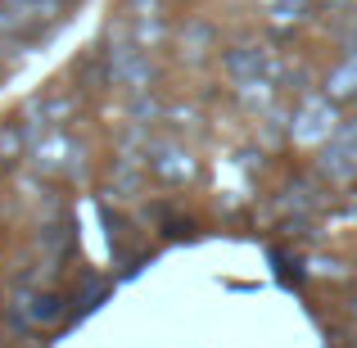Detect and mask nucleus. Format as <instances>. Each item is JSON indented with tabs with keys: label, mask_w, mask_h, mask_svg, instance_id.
Listing matches in <instances>:
<instances>
[{
	"label": "nucleus",
	"mask_w": 357,
	"mask_h": 348,
	"mask_svg": "<svg viewBox=\"0 0 357 348\" xmlns=\"http://www.w3.org/2000/svg\"><path fill=\"white\" fill-rule=\"evenodd\" d=\"M73 114H77V96H68V91H63V96H45V100H36L32 105V118L41 122V127H59V122H68ZM32 122V127H36ZM27 127V131H32Z\"/></svg>",
	"instance_id": "obj_6"
},
{
	"label": "nucleus",
	"mask_w": 357,
	"mask_h": 348,
	"mask_svg": "<svg viewBox=\"0 0 357 348\" xmlns=\"http://www.w3.org/2000/svg\"><path fill=\"white\" fill-rule=\"evenodd\" d=\"M145 158H149V172L163 176V181H172V186L185 181V176L195 172V167H190V154H185V149H176V145H149Z\"/></svg>",
	"instance_id": "obj_5"
},
{
	"label": "nucleus",
	"mask_w": 357,
	"mask_h": 348,
	"mask_svg": "<svg viewBox=\"0 0 357 348\" xmlns=\"http://www.w3.org/2000/svg\"><path fill=\"white\" fill-rule=\"evenodd\" d=\"M262 9H267L271 18H294L298 9H303V0H262Z\"/></svg>",
	"instance_id": "obj_9"
},
{
	"label": "nucleus",
	"mask_w": 357,
	"mask_h": 348,
	"mask_svg": "<svg viewBox=\"0 0 357 348\" xmlns=\"http://www.w3.org/2000/svg\"><path fill=\"white\" fill-rule=\"evenodd\" d=\"M227 68H231V77L240 82H249V77H258V68H262V54L253 50V45H236V50H227Z\"/></svg>",
	"instance_id": "obj_7"
},
{
	"label": "nucleus",
	"mask_w": 357,
	"mask_h": 348,
	"mask_svg": "<svg viewBox=\"0 0 357 348\" xmlns=\"http://www.w3.org/2000/svg\"><path fill=\"white\" fill-rule=\"evenodd\" d=\"M0 45H5V41H0Z\"/></svg>",
	"instance_id": "obj_10"
},
{
	"label": "nucleus",
	"mask_w": 357,
	"mask_h": 348,
	"mask_svg": "<svg viewBox=\"0 0 357 348\" xmlns=\"http://www.w3.org/2000/svg\"><path fill=\"white\" fill-rule=\"evenodd\" d=\"M27 158H32V167L41 176H82L86 172V145H82L73 131H45V136H32Z\"/></svg>",
	"instance_id": "obj_2"
},
{
	"label": "nucleus",
	"mask_w": 357,
	"mask_h": 348,
	"mask_svg": "<svg viewBox=\"0 0 357 348\" xmlns=\"http://www.w3.org/2000/svg\"><path fill=\"white\" fill-rule=\"evenodd\" d=\"M27 145H32V131L27 127H0V163H18V158L27 154Z\"/></svg>",
	"instance_id": "obj_8"
},
{
	"label": "nucleus",
	"mask_w": 357,
	"mask_h": 348,
	"mask_svg": "<svg viewBox=\"0 0 357 348\" xmlns=\"http://www.w3.org/2000/svg\"><path fill=\"white\" fill-rule=\"evenodd\" d=\"M105 82L127 96H140L154 82V59H149L145 45H136L131 36H114L105 50Z\"/></svg>",
	"instance_id": "obj_1"
},
{
	"label": "nucleus",
	"mask_w": 357,
	"mask_h": 348,
	"mask_svg": "<svg viewBox=\"0 0 357 348\" xmlns=\"http://www.w3.org/2000/svg\"><path fill=\"white\" fill-rule=\"evenodd\" d=\"M63 0H0V41H32L41 23L59 18Z\"/></svg>",
	"instance_id": "obj_3"
},
{
	"label": "nucleus",
	"mask_w": 357,
	"mask_h": 348,
	"mask_svg": "<svg viewBox=\"0 0 357 348\" xmlns=\"http://www.w3.org/2000/svg\"><path fill=\"white\" fill-rule=\"evenodd\" d=\"M14 312L23 317V321H32V326H54L63 317V298L54 294V289H18Z\"/></svg>",
	"instance_id": "obj_4"
}]
</instances>
